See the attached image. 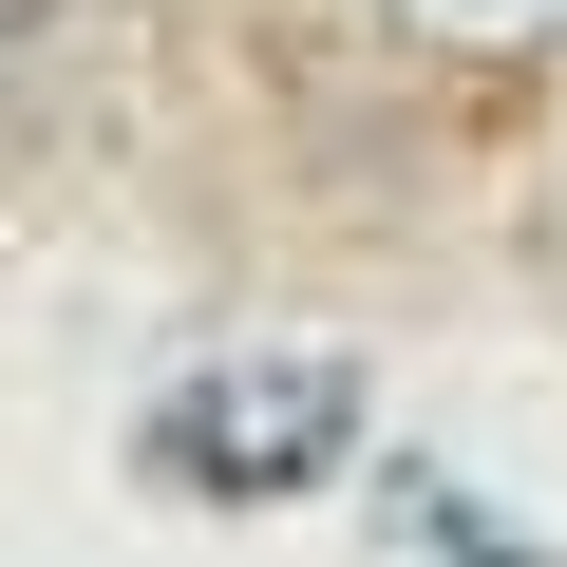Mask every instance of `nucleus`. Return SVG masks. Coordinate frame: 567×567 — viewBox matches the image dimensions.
<instances>
[{"label":"nucleus","instance_id":"1","mask_svg":"<svg viewBox=\"0 0 567 567\" xmlns=\"http://www.w3.org/2000/svg\"><path fill=\"white\" fill-rule=\"evenodd\" d=\"M360 360H322V341H227V360H189L171 398H152V435H133V473L152 492H189V511H303V492H341L360 473Z\"/></svg>","mask_w":567,"mask_h":567},{"label":"nucleus","instance_id":"2","mask_svg":"<svg viewBox=\"0 0 567 567\" xmlns=\"http://www.w3.org/2000/svg\"><path fill=\"white\" fill-rule=\"evenodd\" d=\"M398 529H416L435 567H548V548H529V529H492V511H473L454 473H398Z\"/></svg>","mask_w":567,"mask_h":567},{"label":"nucleus","instance_id":"3","mask_svg":"<svg viewBox=\"0 0 567 567\" xmlns=\"http://www.w3.org/2000/svg\"><path fill=\"white\" fill-rule=\"evenodd\" d=\"M548 20H567V0H416V39H492V58L548 39Z\"/></svg>","mask_w":567,"mask_h":567}]
</instances>
